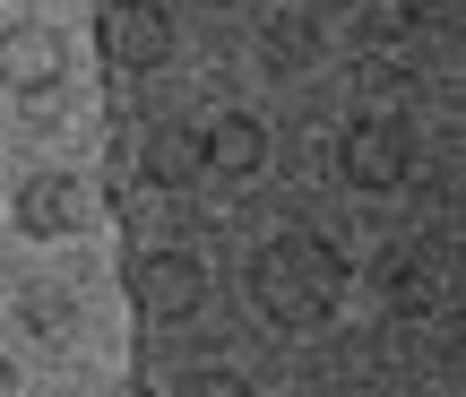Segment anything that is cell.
Returning <instances> with one entry per match:
<instances>
[{
    "label": "cell",
    "instance_id": "5b68a950",
    "mask_svg": "<svg viewBox=\"0 0 466 397\" xmlns=\"http://www.w3.org/2000/svg\"><path fill=\"white\" fill-rule=\"evenodd\" d=\"M61 69H69V35H61V26H44V17L0 26V87L44 96V87H61Z\"/></svg>",
    "mask_w": 466,
    "mask_h": 397
},
{
    "label": "cell",
    "instance_id": "8992f818",
    "mask_svg": "<svg viewBox=\"0 0 466 397\" xmlns=\"http://www.w3.org/2000/svg\"><path fill=\"white\" fill-rule=\"evenodd\" d=\"M130 285H138V302H147L156 320H190L208 302V268L190 260V250H138Z\"/></svg>",
    "mask_w": 466,
    "mask_h": 397
},
{
    "label": "cell",
    "instance_id": "277c9868",
    "mask_svg": "<svg viewBox=\"0 0 466 397\" xmlns=\"http://www.w3.org/2000/svg\"><path fill=\"white\" fill-rule=\"evenodd\" d=\"M96 35H104V61H121V69H156V61L173 52V17H165V0H104Z\"/></svg>",
    "mask_w": 466,
    "mask_h": 397
},
{
    "label": "cell",
    "instance_id": "4fadbf2b",
    "mask_svg": "<svg viewBox=\"0 0 466 397\" xmlns=\"http://www.w3.org/2000/svg\"><path fill=\"white\" fill-rule=\"evenodd\" d=\"M130 397H147V389H130Z\"/></svg>",
    "mask_w": 466,
    "mask_h": 397
},
{
    "label": "cell",
    "instance_id": "9c48e42d",
    "mask_svg": "<svg viewBox=\"0 0 466 397\" xmlns=\"http://www.w3.org/2000/svg\"><path fill=\"white\" fill-rule=\"evenodd\" d=\"M389 294H398V311H441V268L423 260V250H406V260L389 268Z\"/></svg>",
    "mask_w": 466,
    "mask_h": 397
},
{
    "label": "cell",
    "instance_id": "8fae6325",
    "mask_svg": "<svg viewBox=\"0 0 466 397\" xmlns=\"http://www.w3.org/2000/svg\"><path fill=\"white\" fill-rule=\"evenodd\" d=\"M173 397H250V389L233 381V372H190V381L173 389Z\"/></svg>",
    "mask_w": 466,
    "mask_h": 397
},
{
    "label": "cell",
    "instance_id": "ba28073f",
    "mask_svg": "<svg viewBox=\"0 0 466 397\" xmlns=\"http://www.w3.org/2000/svg\"><path fill=\"white\" fill-rule=\"evenodd\" d=\"M199 148H208V165H217V173H233V182H242V173H259V156H268V130H259L250 113H217Z\"/></svg>",
    "mask_w": 466,
    "mask_h": 397
},
{
    "label": "cell",
    "instance_id": "7a4b0ae2",
    "mask_svg": "<svg viewBox=\"0 0 466 397\" xmlns=\"http://www.w3.org/2000/svg\"><path fill=\"white\" fill-rule=\"evenodd\" d=\"M96 225V190L78 173H26L17 190V233L26 242H61V233H86Z\"/></svg>",
    "mask_w": 466,
    "mask_h": 397
},
{
    "label": "cell",
    "instance_id": "3957f363",
    "mask_svg": "<svg viewBox=\"0 0 466 397\" xmlns=\"http://www.w3.org/2000/svg\"><path fill=\"white\" fill-rule=\"evenodd\" d=\"M337 173H346L354 190H398L406 182V121H389V113H363L346 138H337Z\"/></svg>",
    "mask_w": 466,
    "mask_h": 397
},
{
    "label": "cell",
    "instance_id": "6da1fadb",
    "mask_svg": "<svg viewBox=\"0 0 466 397\" xmlns=\"http://www.w3.org/2000/svg\"><path fill=\"white\" fill-rule=\"evenodd\" d=\"M346 294V260H337L319 233H277V242L250 260V302H259L277 329H319Z\"/></svg>",
    "mask_w": 466,
    "mask_h": 397
},
{
    "label": "cell",
    "instance_id": "52a82bcc",
    "mask_svg": "<svg viewBox=\"0 0 466 397\" xmlns=\"http://www.w3.org/2000/svg\"><path fill=\"white\" fill-rule=\"evenodd\" d=\"M138 165H147V182H199L208 148H199V130H182V121H156L147 148H138Z\"/></svg>",
    "mask_w": 466,
    "mask_h": 397
},
{
    "label": "cell",
    "instance_id": "7c38bea8",
    "mask_svg": "<svg viewBox=\"0 0 466 397\" xmlns=\"http://www.w3.org/2000/svg\"><path fill=\"white\" fill-rule=\"evenodd\" d=\"M0 397H17V372H9V354H0Z\"/></svg>",
    "mask_w": 466,
    "mask_h": 397
},
{
    "label": "cell",
    "instance_id": "30bf717a",
    "mask_svg": "<svg viewBox=\"0 0 466 397\" xmlns=\"http://www.w3.org/2000/svg\"><path fill=\"white\" fill-rule=\"evenodd\" d=\"M17 320H26L35 337H69V320H78V302H69L61 285H35V294L17 302Z\"/></svg>",
    "mask_w": 466,
    "mask_h": 397
}]
</instances>
